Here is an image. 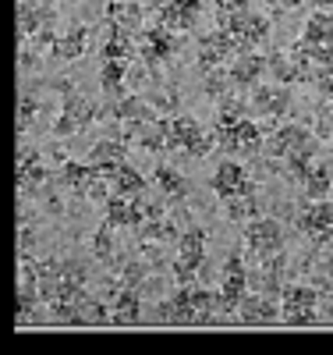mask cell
<instances>
[{"label":"cell","mask_w":333,"mask_h":355,"mask_svg":"<svg viewBox=\"0 0 333 355\" xmlns=\"http://www.w3.org/2000/svg\"><path fill=\"white\" fill-rule=\"evenodd\" d=\"M202 259H206V231L202 227H188L177 239V256L170 263L174 281L177 284H192V277L202 270Z\"/></svg>","instance_id":"1"},{"label":"cell","mask_w":333,"mask_h":355,"mask_svg":"<svg viewBox=\"0 0 333 355\" xmlns=\"http://www.w3.org/2000/svg\"><path fill=\"white\" fill-rule=\"evenodd\" d=\"M213 135H217V146L224 153H237V157H255L266 146L259 125L249 121V117H241V121H234V125H217Z\"/></svg>","instance_id":"2"},{"label":"cell","mask_w":333,"mask_h":355,"mask_svg":"<svg viewBox=\"0 0 333 355\" xmlns=\"http://www.w3.org/2000/svg\"><path fill=\"white\" fill-rule=\"evenodd\" d=\"M316 306H319V291L312 284H284L280 288L284 323H291V327H309V323H316Z\"/></svg>","instance_id":"3"},{"label":"cell","mask_w":333,"mask_h":355,"mask_svg":"<svg viewBox=\"0 0 333 355\" xmlns=\"http://www.w3.org/2000/svg\"><path fill=\"white\" fill-rule=\"evenodd\" d=\"M213 146H217V135H209L195 117H174L170 121V146L167 150H185L188 157L202 160V157H209Z\"/></svg>","instance_id":"4"},{"label":"cell","mask_w":333,"mask_h":355,"mask_svg":"<svg viewBox=\"0 0 333 355\" xmlns=\"http://www.w3.org/2000/svg\"><path fill=\"white\" fill-rule=\"evenodd\" d=\"M60 89H64V107H60V117H57V125H53V135L68 139V135L82 132L89 121H96V107L89 103L82 93H75L68 82L60 85Z\"/></svg>","instance_id":"5"},{"label":"cell","mask_w":333,"mask_h":355,"mask_svg":"<svg viewBox=\"0 0 333 355\" xmlns=\"http://www.w3.org/2000/svg\"><path fill=\"white\" fill-rule=\"evenodd\" d=\"M220 28H227V33H231V40H234L237 53L255 50V46L269 36V21H266L262 15H252V11H245V15H231V18H220Z\"/></svg>","instance_id":"6"},{"label":"cell","mask_w":333,"mask_h":355,"mask_svg":"<svg viewBox=\"0 0 333 355\" xmlns=\"http://www.w3.org/2000/svg\"><path fill=\"white\" fill-rule=\"evenodd\" d=\"M249 270H245V259L241 252H231L227 263H224V281H220V291H217V306L220 309H237L241 299L249 295Z\"/></svg>","instance_id":"7"},{"label":"cell","mask_w":333,"mask_h":355,"mask_svg":"<svg viewBox=\"0 0 333 355\" xmlns=\"http://www.w3.org/2000/svg\"><path fill=\"white\" fill-rule=\"evenodd\" d=\"M245 245L255 252V259L277 256L280 245H284V231H280L277 220H269V217H252V224L245 227Z\"/></svg>","instance_id":"8"},{"label":"cell","mask_w":333,"mask_h":355,"mask_svg":"<svg viewBox=\"0 0 333 355\" xmlns=\"http://www.w3.org/2000/svg\"><path fill=\"white\" fill-rule=\"evenodd\" d=\"M298 227L305 231L309 239H316L319 245H330L333 242V206L326 199H312L305 210H301Z\"/></svg>","instance_id":"9"},{"label":"cell","mask_w":333,"mask_h":355,"mask_svg":"<svg viewBox=\"0 0 333 355\" xmlns=\"http://www.w3.org/2000/svg\"><path fill=\"white\" fill-rule=\"evenodd\" d=\"M174 50H177L174 28H167V25H153V28H145V33H142L138 53H142V61H145V64H153V68H156V64L170 61Z\"/></svg>","instance_id":"10"},{"label":"cell","mask_w":333,"mask_h":355,"mask_svg":"<svg viewBox=\"0 0 333 355\" xmlns=\"http://www.w3.org/2000/svg\"><path fill=\"white\" fill-rule=\"evenodd\" d=\"M231 53H237V46H234L231 33H227V28H217V33L202 36V43H199V68H202V71L220 68Z\"/></svg>","instance_id":"11"},{"label":"cell","mask_w":333,"mask_h":355,"mask_svg":"<svg viewBox=\"0 0 333 355\" xmlns=\"http://www.w3.org/2000/svg\"><path fill=\"white\" fill-rule=\"evenodd\" d=\"M125 157H128V142H120V139H114V135L100 139L93 150H89V164H93L100 174H107V178L117 174V167L125 164Z\"/></svg>","instance_id":"12"},{"label":"cell","mask_w":333,"mask_h":355,"mask_svg":"<svg viewBox=\"0 0 333 355\" xmlns=\"http://www.w3.org/2000/svg\"><path fill=\"white\" fill-rule=\"evenodd\" d=\"M287 107H291V93H287V85L280 82H273V85H255L252 89V110L255 114H262V117H280V114H287Z\"/></svg>","instance_id":"13"},{"label":"cell","mask_w":333,"mask_h":355,"mask_svg":"<svg viewBox=\"0 0 333 355\" xmlns=\"http://www.w3.org/2000/svg\"><path fill=\"white\" fill-rule=\"evenodd\" d=\"M213 192L220 199H234V196H249L252 192V182H249V174L241 164H220V171L213 174Z\"/></svg>","instance_id":"14"},{"label":"cell","mask_w":333,"mask_h":355,"mask_svg":"<svg viewBox=\"0 0 333 355\" xmlns=\"http://www.w3.org/2000/svg\"><path fill=\"white\" fill-rule=\"evenodd\" d=\"M241 323H252V327H259V323H277L284 320V309H277V302L269 299V295H245L241 299Z\"/></svg>","instance_id":"15"},{"label":"cell","mask_w":333,"mask_h":355,"mask_svg":"<svg viewBox=\"0 0 333 355\" xmlns=\"http://www.w3.org/2000/svg\"><path fill=\"white\" fill-rule=\"evenodd\" d=\"M46 182V167L39 160L36 150H18V196H28V192H36L39 185Z\"/></svg>","instance_id":"16"},{"label":"cell","mask_w":333,"mask_h":355,"mask_svg":"<svg viewBox=\"0 0 333 355\" xmlns=\"http://www.w3.org/2000/svg\"><path fill=\"white\" fill-rule=\"evenodd\" d=\"M202 15V0H174L170 8L160 11V25L174 28V33H185V28H192Z\"/></svg>","instance_id":"17"},{"label":"cell","mask_w":333,"mask_h":355,"mask_svg":"<svg viewBox=\"0 0 333 355\" xmlns=\"http://www.w3.org/2000/svg\"><path fill=\"white\" fill-rule=\"evenodd\" d=\"M266 75V57L262 53H255V50H245L234 61V68H231V82H234V89H245V85H259V78Z\"/></svg>","instance_id":"18"},{"label":"cell","mask_w":333,"mask_h":355,"mask_svg":"<svg viewBox=\"0 0 333 355\" xmlns=\"http://www.w3.org/2000/svg\"><path fill=\"white\" fill-rule=\"evenodd\" d=\"M312 139V132H305L301 125H284V128H277L273 135H269V142H266V153L273 157V160H284L291 150H298L301 142H309Z\"/></svg>","instance_id":"19"},{"label":"cell","mask_w":333,"mask_h":355,"mask_svg":"<svg viewBox=\"0 0 333 355\" xmlns=\"http://www.w3.org/2000/svg\"><path fill=\"white\" fill-rule=\"evenodd\" d=\"M107 21H110V28L135 33V28L142 25V8L135 4V0H114V4H107Z\"/></svg>","instance_id":"20"},{"label":"cell","mask_w":333,"mask_h":355,"mask_svg":"<svg viewBox=\"0 0 333 355\" xmlns=\"http://www.w3.org/2000/svg\"><path fill=\"white\" fill-rule=\"evenodd\" d=\"M142 320V309H138V291L135 288H125L114 299V309H110V323H120V327H132V323Z\"/></svg>","instance_id":"21"},{"label":"cell","mask_w":333,"mask_h":355,"mask_svg":"<svg viewBox=\"0 0 333 355\" xmlns=\"http://www.w3.org/2000/svg\"><path fill=\"white\" fill-rule=\"evenodd\" d=\"M301 43L309 46H333V15H312L301 28Z\"/></svg>","instance_id":"22"},{"label":"cell","mask_w":333,"mask_h":355,"mask_svg":"<svg viewBox=\"0 0 333 355\" xmlns=\"http://www.w3.org/2000/svg\"><path fill=\"white\" fill-rule=\"evenodd\" d=\"M110 185H114V192L132 196V199H138V196H145V192H149V189H145V178H142L132 164H120V167H117V174L110 178Z\"/></svg>","instance_id":"23"},{"label":"cell","mask_w":333,"mask_h":355,"mask_svg":"<svg viewBox=\"0 0 333 355\" xmlns=\"http://www.w3.org/2000/svg\"><path fill=\"white\" fill-rule=\"evenodd\" d=\"M85 43H89V28L85 25H71L68 33L57 40V50L53 53L60 57V61H75V57L85 53Z\"/></svg>","instance_id":"24"},{"label":"cell","mask_w":333,"mask_h":355,"mask_svg":"<svg viewBox=\"0 0 333 355\" xmlns=\"http://www.w3.org/2000/svg\"><path fill=\"white\" fill-rule=\"evenodd\" d=\"M135 53V33L110 28V40L103 43V61H132Z\"/></svg>","instance_id":"25"},{"label":"cell","mask_w":333,"mask_h":355,"mask_svg":"<svg viewBox=\"0 0 333 355\" xmlns=\"http://www.w3.org/2000/svg\"><path fill=\"white\" fill-rule=\"evenodd\" d=\"M316 150H319V142H316V139H309V142H301L298 150H291V153L284 157V160H287V167H291V174L298 178V182L309 174V167H312V160H316Z\"/></svg>","instance_id":"26"},{"label":"cell","mask_w":333,"mask_h":355,"mask_svg":"<svg viewBox=\"0 0 333 355\" xmlns=\"http://www.w3.org/2000/svg\"><path fill=\"white\" fill-rule=\"evenodd\" d=\"M125 75H128V61H103V71H100V85L107 96H120L125 89Z\"/></svg>","instance_id":"27"},{"label":"cell","mask_w":333,"mask_h":355,"mask_svg":"<svg viewBox=\"0 0 333 355\" xmlns=\"http://www.w3.org/2000/svg\"><path fill=\"white\" fill-rule=\"evenodd\" d=\"M266 71L273 75L277 82H301V71H298V64L291 61V53H269L266 57Z\"/></svg>","instance_id":"28"},{"label":"cell","mask_w":333,"mask_h":355,"mask_svg":"<svg viewBox=\"0 0 333 355\" xmlns=\"http://www.w3.org/2000/svg\"><path fill=\"white\" fill-rule=\"evenodd\" d=\"M301 185H305L309 199H326V192H330V167L326 164H312L309 174L301 178Z\"/></svg>","instance_id":"29"},{"label":"cell","mask_w":333,"mask_h":355,"mask_svg":"<svg viewBox=\"0 0 333 355\" xmlns=\"http://www.w3.org/2000/svg\"><path fill=\"white\" fill-rule=\"evenodd\" d=\"M156 185H160V192L167 196V199H185L188 196V182L181 178L177 171H170V167H156Z\"/></svg>","instance_id":"30"},{"label":"cell","mask_w":333,"mask_h":355,"mask_svg":"<svg viewBox=\"0 0 333 355\" xmlns=\"http://www.w3.org/2000/svg\"><path fill=\"white\" fill-rule=\"evenodd\" d=\"M93 174H96V167L93 164H78V160H64V182L75 189V192H82L85 196V189H89V182H93Z\"/></svg>","instance_id":"31"},{"label":"cell","mask_w":333,"mask_h":355,"mask_svg":"<svg viewBox=\"0 0 333 355\" xmlns=\"http://www.w3.org/2000/svg\"><path fill=\"white\" fill-rule=\"evenodd\" d=\"M227 217H231V220H249V217H255V199H252V192L227 199Z\"/></svg>","instance_id":"32"},{"label":"cell","mask_w":333,"mask_h":355,"mask_svg":"<svg viewBox=\"0 0 333 355\" xmlns=\"http://www.w3.org/2000/svg\"><path fill=\"white\" fill-rule=\"evenodd\" d=\"M36 114H39V100H36L33 93H25V96L18 100V135L33 128V117H36Z\"/></svg>","instance_id":"33"},{"label":"cell","mask_w":333,"mask_h":355,"mask_svg":"<svg viewBox=\"0 0 333 355\" xmlns=\"http://www.w3.org/2000/svg\"><path fill=\"white\" fill-rule=\"evenodd\" d=\"M110 231H114V227H110V224H103V227L93 234V256H96V259H103V263L114 256V234H110Z\"/></svg>","instance_id":"34"},{"label":"cell","mask_w":333,"mask_h":355,"mask_svg":"<svg viewBox=\"0 0 333 355\" xmlns=\"http://www.w3.org/2000/svg\"><path fill=\"white\" fill-rule=\"evenodd\" d=\"M217 4V18H231V15H245L249 0H213Z\"/></svg>","instance_id":"35"},{"label":"cell","mask_w":333,"mask_h":355,"mask_svg":"<svg viewBox=\"0 0 333 355\" xmlns=\"http://www.w3.org/2000/svg\"><path fill=\"white\" fill-rule=\"evenodd\" d=\"M319 277H323L319 284H323L326 291H333V259H326V263H323V270H319Z\"/></svg>","instance_id":"36"},{"label":"cell","mask_w":333,"mask_h":355,"mask_svg":"<svg viewBox=\"0 0 333 355\" xmlns=\"http://www.w3.org/2000/svg\"><path fill=\"white\" fill-rule=\"evenodd\" d=\"M269 4H273L277 11H294V8L301 4V0H269Z\"/></svg>","instance_id":"37"},{"label":"cell","mask_w":333,"mask_h":355,"mask_svg":"<svg viewBox=\"0 0 333 355\" xmlns=\"http://www.w3.org/2000/svg\"><path fill=\"white\" fill-rule=\"evenodd\" d=\"M170 4H174V0H153V11L160 15V11H163V8H170Z\"/></svg>","instance_id":"38"},{"label":"cell","mask_w":333,"mask_h":355,"mask_svg":"<svg viewBox=\"0 0 333 355\" xmlns=\"http://www.w3.org/2000/svg\"><path fill=\"white\" fill-rule=\"evenodd\" d=\"M316 4H333V0H316Z\"/></svg>","instance_id":"39"},{"label":"cell","mask_w":333,"mask_h":355,"mask_svg":"<svg viewBox=\"0 0 333 355\" xmlns=\"http://www.w3.org/2000/svg\"><path fill=\"white\" fill-rule=\"evenodd\" d=\"M330 139H333V135H330Z\"/></svg>","instance_id":"40"}]
</instances>
